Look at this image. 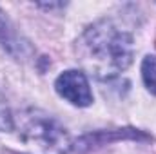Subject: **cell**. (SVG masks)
<instances>
[{"label": "cell", "mask_w": 156, "mask_h": 154, "mask_svg": "<svg viewBox=\"0 0 156 154\" xmlns=\"http://www.w3.org/2000/svg\"><path fill=\"white\" fill-rule=\"evenodd\" d=\"M80 44L85 51V56L91 60V65L102 76H115L123 73L134 56V40L133 35L120 29L111 20H98L89 26Z\"/></svg>", "instance_id": "6da1fadb"}, {"label": "cell", "mask_w": 156, "mask_h": 154, "mask_svg": "<svg viewBox=\"0 0 156 154\" xmlns=\"http://www.w3.org/2000/svg\"><path fill=\"white\" fill-rule=\"evenodd\" d=\"M22 121V134L26 140L35 142L38 147L45 151H64L69 147L66 129L49 114L40 111H29L24 114Z\"/></svg>", "instance_id": "7a4b0ae2"}, {"label": "cell", "mask_w": 156, "mask_h": 154, "mask_svg": "<svg viewBox=\"0 0 156 154\" xmlns=\"http://www.w3.org/2000/svg\"><path fill=\"white\" fill-rule=\"evenodd\" d=\"M55 91L58 93L60 98H64L75 107H89L93 103L91 83L83 71L67 69L60 73L55 80Z\"/></svg>", "instance_id": "3957f363"}, {"label": "cell", "mask_w": 156, "mask_h": 154, "mask_svg": "<svg viewBox=\"0 0 156 154\" xmlns=\"http://www.w3.org/2000/svg\"><path fill=\"white\" fill-rule=\"evenodd\" d=\"M0 45L4 49H7L13 56H20V53H22V44H18V40L15 38L2 11H0Z\"/></svg>", "instance_id": "277c9868"}, {"label": "cell", "mask_w": 156, "mask_h": 154, "mask_svg": "<svg viewBox=\"0 0 156 154\" xmlns=\"http://www.w3.org/2000/svg\"><path fill=\"white\" fill-rule=\"evenodd\" d=\"M140 73H142V80L147 91L156 94V54H147L142 60Z\"/></svg>", "instance_id": "5b68a950"}, {"label": "cell", "mask_w": 156, "mask_h": 154, "mask_svg": "<svg viewBox=\"0 0 156 154\" xmlns=\"http://www.w3.org/2000/svg\"><path fill=\"white\" fill-rule=\"evenodd\" d=\"M13 129H15V118H13V113H11L5 98L0 93V132H9Z\"/></svg>", "instance_id": "8992f818"}, {"label": "cell", "mask_w": 156, "mask_h": 154, "mask_svg": "<svg viewBox=\"0 0 156 154\" xmlns=\"http://www.w3.org/2000/svg\"><path fill=\"white\" fill-rule=\"evenodd\" d=\"M13 154H16V152H13Z\"/></svg>", "instance_id": "52a82bcc"}]
</instances>
